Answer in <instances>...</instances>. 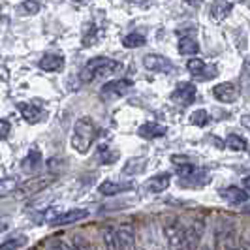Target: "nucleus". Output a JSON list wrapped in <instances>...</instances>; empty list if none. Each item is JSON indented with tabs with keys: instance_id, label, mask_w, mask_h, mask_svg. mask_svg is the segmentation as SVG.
<instances>
[{
	"instance_id": "1",
	"label": "nucleus",
	"mask_w": 250,
	"mask_h": 250,
	"mask_svg": "<svg viewBox=\"0 0 250 250\" xmlns=\"http://www.w3.org/2000/svg\"><path fill=\"white\" fill-rule=\"evenodd\" d=\"M98 136V128L94 125V121L90 117H81L77 119V123L74 126V134H72V147L77 150L79 154H87L94 139Z\"/></svg>"
},
{
	"instance_id": "2",
	"label": "nucleus",
	"mask_w": 250,
	"mask_h": 250,
	"mask_svg": "<svg viewBox=\"0 0 250 250\" xmlns=\"http://www.w3.org/2000/svg\"><path fill=\"white\" fill-rule=\"evenodd\" d=\"M121 70H123V64L119 61H113V59H107V57H94L81 70L79 81L81 83H92L94 79H98L102 75L115 74V72H121Z\"/></svg>"
},
{
	"instance_id": "3",
	"label": "nucleus",
	"mask_w": 250,
	"mask_h": 250,
	"mask_svg": "<svg viewBox=\"0 0 250 250\" xmlns=\"http://www.w3.org/2000/svg\"><path fill=\"white\" fill-rule=\"evenodd\" d=\"M162 228L169 250H181L183 243H185V237H187V228L181 224V220L169 216V218L164 220Z\"/></svg>"
},
{
	"instance_id": "4",
	"label": "nucleus",
	"mask_w": 250,
	"mask_h": 250,
	"mask_svg": "<svg viewBox=\"0 0 250 250\" xmlns=\"http://www.w3.org/2000/svg\"><path fill=\"white\" fill-rule=\"evenodd\" d=\"M216 243L220 250H241L235 226L228 220H222L220 226H216Z\"/></svg>"
},
{
	"instance_id": "5",
	"label": "nucleus",
	"mask_w": 250,
	"mask_h": 250,
	"mask_svg": "<svg viewBox=\"0 0 250 250\" xmlns=\"http://www.w3.org/2000/svg\"><path fill=\"white\" fill-rule=\"evenodd\" d=\"M55 181H57V175H55V173H49V175H34L32 179L25 181L23 185H19L17 194H19V198L34 196L38 192H42V190H45L47 187H51Z\"/></svg>"
},
{
	"instance_id": "6",
	"label": "nucleus",
	"mask_w": 250,
	"mask_h": 250,
	"mask_svg": "<svg viewBox=\"0 0 250 250\" xmlns=\"http://www.w3.org/2000/svg\"><path fill=\"white\" fill-rule=\"evenodd\" d=\"M132 88H134V81H130V79H115V81L105 83L100 88V94L102 98H105V100H117V98H123L125 94H128Z\"/></svg>"
},
{
	"instance_id": "7",
	"label": "nucleus",
	"mask_w": 250,
	"mask_h": 250,
	"mask_svg": "<svg viewBox=\"0 0 250 250\" xmlns=\"http://www.w3.org/2000/svg\"><path fill=\"white\" fill-rule=\"evenodd\" d=\"M203 233H205V220L194 218L192 224L187 228V237H185L181 250H200Z\"/></svg>"
},
{
	"instance_id": "8",
	"label": "nucleus",
	"mask_w": 250,
	"mask_h": 250,
	"mask_svg": "<svg viewBox=\"0 0 250 250\" xmlns=\"http://www.w3.org/2000/svg\"><path fill=\"white\" fill-rule=\"evenodd\" d=\"M143 66H145V70L156 72V74H171V72L175 70V64L171 62L167 57L156 55V53L145 55V57H143Z\"/></svg>"
},
{
	"instance_id": "9",
	"label": "nucleus",
	"mask_w": 250,
	"mask_h": 250,
	"mask_svg": "<svg viewBox=\"0 0 250 250\" xmlns=\"http://www.w3.org/2000/svg\"><path fill=\"white\" fill-rule=\"evenodd\" d=\"M214 98L220 102V104H235L241 96V90L235 83L231 81H224V83H218L213 87Z\"/></svg>"
},
{
	"instance_id": "10",
	"label": "nucleus",
	"mask_w": 250,
	"mask_h": 250,
	"mask_svg": "<svg viewBox=\"0 0 250 250\" xmlns=\"http://www.w3.org/2000/svg\"><path fill=\"white\" fill-rule=\"evenodd\" d=\"M171 100L181 105H188L196 100V85L188 83V81H181L177 83L175 90L171 92Z\"/></svg>"
},
{
	"instance_id": "11",
	"label": "nucleus",
	"mask_w": 250,
	"mask_h": 250,
	"mask_svg": "<svg viewBox=\"0 0 250 250\" xmlns=\"http://www.w3.org/2000/svg\"><path fill=\"white\" fill-rule=\"evenodd\" d=\"M187 70L190 72V75L198 77V79H211L216 75L214 66H209L207 62H203L201 59H188Z\"/></svg>"
},
{
	"instance_id": "12",
	"label": "nucleus",
	"mask_w": 250,
	"mask_h": 250,
	"mask_svg": "<svg viewBox=\"0 0 250 250\" xmlns=\"http://www.w3.org/2000/svg\"><path fill=\"white\" fill-rule=\"evenodd\" d=\"M88 216L87 209H70L62 214H57L53 220H51V226H68V224H74V222H79L83 218Z\"/></svg>"
},
{
	"instance_id": "13",
	"label": "nucleus",
	"mask_w": 250,
	"mask_h": 250,
	"mask_svg": "<svg viewBox=\"0 0 250 250\" xmlns=\"http://www.w3.org/2000/svg\"><path fill=\"white\" fill-rule=\"evenodd\" d=\"M171 185V175L169 173H158V175L150 177L145 183V190L150 194H162L164 190H167Z\"/></svg>"
},
{
	"instance_id": "14",
	"label": "nucleus",
	"mask_w": 250,
	"mask_h": 250,
	"mask_svg": "<svg viewBox=\"0 0 250 250\" xmlns=\"http://www.w3.org/2000/svg\"><path fill=\"white\" fill-rule=\"evenodd\" d=\"M136 188L134 183H117V181H104L98 190H100L102 196H117V194H123V192H128Z\"/></svg>"
},
{
	"instance_id": "15",
	"label": "nucleus",
	"mask_w": 250,
	"mask_h": 250,
	"mask_svg": "<svg viewBox=\"0 0 250 250\" xmlns=\"http://www.w3.org/2000/svg\"><path fill=\"white\" fill-rule=\"evenodd\" d=\"M167 128L162 125H156V123H145V125L139 126L138 134L143 139H156V138H162L166 136Z\"/></svg>"
},
{
	"instance_id": "16",
	"label": "nucleus",
	"mask_w": 250,
	"mask_h": 250,
	"mask_svg": "<svg viewBox=\"0 0 250 250\" xmlns=\"http://www.w3.org/2000/svg\"><path fill=\"white\" fill-rule=\"evenodd\" d=\"M119 241H121V249L123 250H136V233L132 226H121L117 229Z\"/></svg>"
},
{
	"instance_id": "17",
	"label": "nucleus",
	"mask_w": 250,
	"mask_h": 250,
	"mask_svg": "<svg viewBox=\"0 0 250 250\" xmlns=\"http://www.w3.org/2000/svg\"><path fill=\"white\" fill-rule=\"evenodd\" d=\"M220 196L229 203H245L249 201V192L239 187H226L224 190H220Z\"/></svg>"
},
{
	"instance_id": "18",
	"label": "nucleus",
	"mask_w": 250,
	"mask_h": 250,
	"mask_svg": "<svg viewBox=\"0 0 250 250\" xmlns=\"http://www.w3.org/2000/svg\"><path fill=\"white\" fill-rule=\"evenodd\" d=\"M17 109L21 111L23 119H25L26 123H30V125H36L42 119V109L36 107L34 104H17Z\"/></svg>"
},
{
	"instance_id": "19",
	"label": "nucleus",
	"mask_w": 250,
	"mask_h": 250,
	"mask_svg": "<svg viewBox=\"0 0 250 250\" xmlns=\"http://www.w3.org/2000/svg\"><path fill=\"white\" fill-rule=\"evenodd\" d=\"M62 66H64V57L55 55V53L45 55V57L40 61V68L45 70V72H59Z\"/></svg>"
},
{
	"instance_id": "20",
	"label": "nucleus",
	"mask_w": 250,
	"mask_h": 250,
	"mask_svg": "<svg viewBox=\"0 0 250 250\" xmlns=\"http://www.w3.org/2000/svg\"><path fill=\"white\" fill-rule=\"evenodd\" d=\"M231 10H233V4L229 0H214V4L211 6V15L216 21H222L231 13Z\"/></svg>"
},
{
	"instance_id": "21",
	"label": "nucleus",
	"mask_w": 250,
	"mask_h": 250,
	"mask_svg": "<svg viewBox=\"0 0 250 250\" xmlns=\"http://www.w3.org/2000/svg\"><path fill=\"white\" fill-rule=\"evenodd\" d=\"M102 237H104V243H105V249L107 250H123L121 249V241H119V233H117L115 228L105 226L102 229Z\"/></svg>"
},
{
	"instance_id": "22",
	"label": "nucleus",
	"mask_w": 250,
	"mask_h": 250,
	"mask_svg": "<svg viewBox=\"0 0 250 250\" xmlns=\"http://www.w3.org/2000/svg\"><path fill=\"white\" fill-rule=\"evenodd\" d=\"M179 53L185 55V57H192V55H198L200 53V43L198 40H194L192 36H183L179 40Z\"/></svg>"
},
{
	"instance_id": "23",
	"label": "nucleus",
	"mask_w": 250,
	"mask_h": 250,
	"mask_svg": "<svg viewBox=\"0 0 250 250\" xmlns=\"http://www.w3.org/2000/svg\"><path fill=\"white\" fill-rule=\"evenodd\" d=\"M40 166H42V154H40V150H30L28 156L23 160V169H25L26 173H34V171L40 169Z\"/></svg>"
},
{
	"instance_id": "24",
	"label": "nucleus",
	"mask_w": 250,
	"mask_h": 250,
	"mask_svg": "<svg viewBox=\"0 0 250 250\" xmlns=\"http://www.w3.org/2000/svg\"><path fill=\"white\" fill-rule=\"evenodd\" d=\"M145 167H147V158H132V160L126 162L123 171L126 175H139Z\"/></svg>"
},
{
	"instance_id": "25",
	"label": "nucleus",
	"mask_w": 250,
	"mask_h": 250,
	"mask_svg": "<svg viewBox=\"0 0 250 250\" xmlns=\"http://www.w3.org/2000/svg\"><path fill=\"white\" fill-rule=\"evenodd\" d=\"M17 188H19L17 177H4V179H0V198L10 196V194H13V192L17 190Z\"/></svg>"
},
{
	"instance_id": "26",
	"label": "nucleus",
	"mask_w": 250,
	"mask_h": 250,
	"mask_svg": "<svg viewBox=\"0 0 250 250\" xmlns=\"http://www.w3.org/2000/svg\"><path fill=\"white\" fill-rule=\"evenodd\" d=\"M123 45L128 47V49H136V47H141L145 45V36L139 34V32H130L123 38Z\"/></svg>"
},
{
	"instance_id": "27",
	"label": "nucleus",
	"mask_w": 250,
	"mask_h": 250,
	"mask_svg": "<svg viewBox=\"0 0 250 250\" xmlns=\"http://www.w3.org/2000/svg\"><path fill=\"white\" fill-rule=\"evenodd\" d=\"M226 145H228V149L231 150H247L249 147V143H247V139L237 136V134H229L228 138H226Z\"/></svg>"
},
{
	"instance_id": "28",
	"label": "nucleus",
	"mask_w": 250,
	"mask_h": 250,
	"mask_svg": "<svg viewBox=\"0 0 250 250\" xmlns=\"http://www.w3.org/2000/svg\"><path fill=\"white\" fill-rule=\"evenodd\" d=\"M209 121H211V117H209V113L205 111V109H196L190 115V123L194 126H200V128L209 125Z\"/></svg>"
},
{
	"instance_id": "29",
	"label": "nucleus",
	"mask_w": 250,
	"mask_h": 250,
	"mask_svg": "<svg viewBox=\"0 0 250 250\" xmlns=\"http://www.w3.org/2000/svg\"><path fill=\"white\" fill-rule=\"evenodd\" d=\"M26 243H28V239H26L25 235L12 237V239H8V241H4V243L0 245V250H19L21 247H25Z\"/></svg>"
},
{
	"instance_id": "30",
	"label": "nucleus",
	"mask_w": 250,
	"mask_h": 250,
	"mask_svg": "<svg viewBox=\"0 0 250 250\" xmlns=\"http://www.w3.org/2000/svg\"><path fill=\"white\" fill-rule=\"evenodd\" d=\"M40 2L38 0H25L21 6H19V12L23 13V15H34V13L40 12Z\"/></svg>"
},
{
	"instance_id": "31",
	"label": "nucleus",
	"mask_w": 250,
	"mask_h": 250,
	"mask_svg": "<svg viewBox=\"0 0 250 250\" xmlns=\"http://www.w3.org/2000/svg\"><path fill=\"white\" fill-rule=\"evenodd\" d=\"M74 243H75V250H94V247L83 235H75Z\"/></svg>"
},
{
	"instance_id": "32",
	"label": "nucleus",
	"mask_w": 250,
	"mask_h": 250,
	"mask_svg": "<svg viewBox=\"0 0 250 250\" xmlns=\"http://www.w3.org/2000/svg\"><path fill=\"white\" fill-rule=\"evenodd\" d=\"M10 132H12V125H10V121L2 119V121H0V139H8Z\"/></svg>"
},
{
	"instance_id": "33",
	"label": "nucleus",
	"mask_w": 250,
	"mask_h": 250,
	"mask_svg": "<svg viewBox=\"0 0 250 250\" xmlns=\"http://www.w3.org/2000/svg\"><path fill=\"white\" fill-rule=\"evenodd\" d=\"M171 162H173L177 167H179V166L190 164V158H188V156H181V154H173V156H171Z\"/></svg>"
},
{
	"instance_id": "34",
	"label": "nucleus",
	"mask_w": 250,
	"mask_h": 250,
	"mask_svg": "<svg viewBox=\"0 0 250 250\" xmlns=\"http://www.w3.org/2000/svg\"><path fill=\"white\" fill-rule=\"evenodd\" d=\"M241 125L250 130V113H245V115H241Z\"/></svg>"
},
{
	"instance_id": "35",
	"label": "nucleus",
	"mask_w": 250,
	"mask_h": 250,
	"mask_svg": "<svg viewBox=\"0 0 250 250\" xmlns=\"http://www.w3.org/2000/svg\"><path fill=\"white\" fill-rule=\"evenodd\" d=\"M241 250H250V235L241 241Z\"/></svg>"
},
{
	"instance_id": "36",
	"label": "nucleus",
	"mask_w": 250,
	"mask_h": 250,
	"mask_svg": "<svg viewBox=\"0 0 250 250\" xmlns=\"http://www.w3.org/2000/svg\"><path fill=\"white\" fill-rule=\"evenodd\" d=\"M243 187H245V190L250 194V175H247L245 179H243Z\"/></svg>"
},
{
	"instance_id": "37",
	"label": "nucleus",
	"mask_w": 250,
	"mask_h": 250,
	"mask_svg": "<svg viewBox=\"0 0 250 250\" xmlns=\"http://www.w3.org/2000/svg\"><path fill=\"white\" fill-rule=\"evenodd\" d=\"M128 2H130V4H147V2H150V0H128Z\"/></svg>"
},
{
	"instance_id": "38",
	"label": "nucleus",
	"mask_w": 250,
	"mask_h": 250,
	"mask_svg": "<svg viewBox=\"0 0 250 250\" xmlns=\"http://www.w3.org/2000/svg\"><path fill=\"white\" fill-rule=\"evenodd\" d=\"M6 229H8V224H6L4 220H0V233H2V231H6Z\"/></svg>"
},
{
	"instance_id": "39",
	"label": "nucleus",
	"mask_w": 250,
	"mask_h": 250,
	"mask_svg": "<svg viewBox=\"0 0 250 250\" xmlns=\"http://www.w3.org/2000/svg\"><path fill=\"white\" fill-rule=\"evenodd\" d=\"M188 4H192V6H200L201 4V0H187Z\"/></svg>"
},
{
	"instance_id": "40",
	"label": "nucleus",
	"mask_w": 250,
	"mask_h": 250,
	"mask_svg": "<svg viewBox=\"0 0 250 250\" xmlns=\"http://www.w3.org/2000/svg\"><path fill=\"white\" fill-rule=\"evenodd\" d=\"M243 213L250 214V203H249V205H245V207H243Z\"/></svg>"
},
{
	"instance_id": "41",
	"label": "nucleus",
	"mask_w": 250,
	"mask_h": 250,
	"mask_svg": "<svg viewBox=\"0 0 250 250\" xmlns=\"http://www.w3.org/2000/svg\"><path fill=\"white\" fill-rule=\"evenodd\" d=\"M200 250H213L211 247H207V245H203V247H200Z\"/></svg>"
},
{
	"instance_id": "42",
	"label": "nucleus",
	"mask_w": 250,
	"mask_h": 250,
	"mask_svg": "<svg viewBox=\"0 0 250 250\" xmlns=\"http://www.w3.org/2000/svg\"><path fill=\"white\" fill-rule=\"evenodd\" d=\"M249 156H250V147H249Z\"/></svg>"
},
{
	"instance_id": "43",
	"label": "nucleus",
	"mask_w": 250,
	"mask_h": 250,
	"mask_svg": "<svg viewBox=\"0 0 250 250\" xmlns=\"http://www.w3.org/2000/svg\"><path fill=\"white\" fill-rule=\"evenodd\" d=\"M75 2H81V0H75Z\"/></svg>"
}]
</instances>
